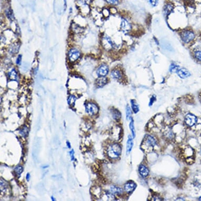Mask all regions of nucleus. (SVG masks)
I'll return each mask as SVG.
<instances>
[{"instance_id":"0eeeda50","label":"nucleus","mask_w":201,"mask_h":201,"mask_svg":"<svg viewBox=\"0 0 201 201\" xmlns=\"http://www.w3.org/2000/svg\"><path fill=\"white\" fill-rule=\"evenodd\" d=\"M177 74L180 78L183 79L191 76V73L185 68H180L178 71L177 72Z\"/></svg>"},{"instance_id":"4be33fe9","label":"nucleus","mask_w":201,"mask_h":201,"mask_svg":"<svg viewBox=\"0 0 201 201\" xmlns=\"http://www.w3.org/2000/svg\"><path fill=\"white\" fill-rule=\"evenodd\" d=\"M129 127H130V130L131 131L132 136H133V137L134 138L135 136V129H134V122H133V120L132 119H131V121H130Z\"/></svg>"},{"instance_id":"f3484780","label":"nucleus","mask_w":201,"mask_h":201,"mask_svg":"<svg viewBox=\"0 0 201 201\" xmlns=\"http://www.w3.org/2000/svg\"><path fill=\"white\" fill-rule=\"evenodd\" d=\"M180 69V66L174 63L171 64L170 66V71L171 73H177Z\"/></svg>"},{"instance_id":"cd10ccee","label":"nucleus","mask_w":201,"mask_h":201,"mask_svg":"<svg viewBox=\"0 0 201 201\" xmlns=\"http://www.w3.org/2000/svg\"><path fill=\"white\" fill-rule=\"evenodd\" d=\"M107 3L112 5H115L118 3L119 0H106Z\"/></svg>"},{"instance_id":"dca6fc26","label":"nucleus","mask_w":201,"mask_h":201,"mask_svg":"<svg viewBox=\"0 0 201 201\" xmlns=\"http://www.w3.org/2000/svg\"><path fill=\"white\" fill-rule=\"evenodd\" d=\"M7 188V183L3 179H1V192H4Z\"/></svg>"},{"instance_id":"423d86ee","label":"nucleus","mask_w":201,"mask_h":201,"mask_svg":"<svg viewBox=\"0 0 201 201\" xmlns=\"http://www.w3.org/2000/svg\"><path fill=\"white\" fill-rule=\"evenodd\" d=\"M109 69L108 66L106 64H102L98 68L96 71V74L98 77H104L105 76L109 73Z\"/></svg>"},{"instance_id":"5701e85b","label":"nucleus","mask_w":201,"mask_h":201,"mask_svg":"<svg viewBox=\"0 0 201 201\" xmlns=\"http://www.w3.org/2000/svg\"><path fill=\"white\" fill-rule=\"evenodd\" d=\"M113 117L114 119L117 120H119L121 117V114L120 113V112L119 111L115 110L113 112Z\"/></svg>"},{"instance_id":"2eb2a0df","label":"nucleus","mask_w":201,"mask_h":201,"mask_svg":"<svg viewBox=\"0 0 201 201\" xmlns=\"http://www.w3.org/2000/svg\"><path fill=\"white\" fill-rule=\"evenodd\" d=\"M9 76L11 80L16 81L17 80V73H16V71L15 69L13 68L9 72Z\"/></svg>"},{"instance_id":"9d476101","label":"nucleus","mask_w":201,"mask_h":201,"mask_svg":"<svg viewBox=\"0 0 201 201\" xmlns=\"http://www.w3.org/2000/svg\"><path fill=\"white\" fill-rule=\"evenodd\" d=\"M139 174L142 177L144 178H146L149 174V170L146 168L145 166L143 165H140L139 168Z\"/></svg>"},{"instance_id":"f704fd0d","label":"nucleus","mask_w":201,"mask_h":201,"mask_svg":"<svg viewBox=\"0 0 201 201\" xmlns=\"http://www.w3.org/2000/svg\"><path fill=\"white\" fill-rule=\"evenodd\" d=\"M66 145H67V146L68 147V148L70 149V148L71 147V143L69 142V141H67V142H66Z\"/></svg>"},{"instance_id":"f257e3e1","label":"nucleus","mask_w":201,"mask_h":201,"mask_svg":"<svg viewBox=\"0 0 201 201\" xmlns=\"http://www.w3.org/2000/svg\"><path fill=\"white\" fill-rule=\"evenodd\" d=\"M122 149L117 143H114L109 146L107 149V155L112 159H117L121 154Z\"/></svg>"},{"instance_id":"4468645a","label":"nucleus","mask_w":201,"mask_h":201,"mask_svg":"<svg viewBox=\"0 0 201 201\" xmlns=\"http://www.w3.org/2000/svg\"><path fill=\"white\" fill-rule=\"evenodd\" d=\"M111 76L112 78L117 80H120L122 78V73L120 70L114 69L111 73Z\"/></svg>"},{"instance_id":"f8f14e48","label":"nucleus","mask_w":201,"mask_h":201,"mask_svg":"<svg viewBox=\"0 0 201 201\" xmlns=\"http://www.w3.org/2000/svg\"><path fill=\"white\" fill-rule=\"evenodd\" d=\"M121 27L122 31L124 32H128L131 29V26L126 19H122L121 24Z\"/></svg>"},{"instance_id":"a878e982","label":"nucleus","mask_w":201,"mask_h":201,"mask_svg":"<svg viewBox=\"0 0 201 201\" xmlns=\"http://www.w3.org/2000/svg\"><path fill=\"white\" fill-rule=\"evenodd\" d=\"M195 58L198 60L201 61V51L198 50L195 51L194 53Z\"/></svg>"},{"instance_id":"7c9ffc66","label":"nucleus","mask_w":201,"mask_h":201,"mask_svg":"<svg viewBox=\"0 0 201 201\" xmlns=\"http://www.w3.org/2000/svg\"><path fill=\"white\" fill-rule=\"evenodd\" d=\"M7 16H8L9 18H10L11 19H12V18H14V16H13V13L11 12V11L10 10H9L7 11Z\"/></svg>"},{"instance_id":"aec40b11","label":"nucleus","mask_w":201,"mask_h":201,"mask_svg":"<svg viewBox=\"0 0 201 201\" xmlns=\"http://www.w3.org/2000/svg\"><path fill=\"white\" fill-rule=\"evenodd\" d=\"M14 171L16 173V175L18 176L19 178L20 176L21 175V174L23 172V168H22V166H17L16 167H15V168L14 169Z\"/></svg>"},{"instance_id":"ddd939ff","label":"nucleus","mask_w":201,"mask_h":201,"mask_svg":"<svg viewBox=\"0 0 201 201\" xmlns=\"http://www.w3.org/2000/svg\"><path fill=\"white\" fill-rule=\"evenodd\" d=\"M133 146V138L129 135L128 136V139L127 141V154H129L131 150L132 149Z\"/></svg>"},{"instance_id":"c9c22d12","label":"nucleus","mask_w":201,"mask_h":201,"mask_svg":"<svg viewBox=\"0 0 201 201\" xmlns=\"http://www.w3.org/2000/svg\"><path fill=\"white\" fill-rule=\"evenodd\" d=\"M64 3H65V4H64V8H65V10L66 7H67V5H66V0H64Z\"/></svg>"},{"instance_id":"412c9836","label":"nucleus","mask_w":201,"mask_h":201,"mask_svg":"<svg viewBox=\"0 0 201 201\" xmlns=\"http://www.w3.org/2000/svg\"><path fill=\"white\" fill-rule=\"evenodd\" d=\"M19 133L21 134V135L22 136L26 137V136L28 135V133H29V129L26 127H23L22 130H20Z\"/></svg>"},{"instance_id":"e433bc0d","label":"nucleus","mask_w":201,"mask_h":201,"mask_svg":"<svg viewBox=\"0 0 201 201\" xmlns=\"http://www.w3.org/2000/svg\"><path fill=\"white\" fill-rule=\"evenodd\" d=\"M51 198H52V201H55V198H53V196L51 197Z\"/></svg>"},{"instance_id":"9b49d317","label":"nucleus","mask_w":201,"mask_h":201,"mask_svg":"<svg viewBox=\"0 0 201 201\" xmlns=\"http://www.w3.org/2000/svg\"><path fill=\"white\" fill-rule=\"evenodd\" d=\"M107 83V79L104 77H99L96 81V86L98 88H100L103 87Z\"/></svg>"},{"instance_id":"1a4fd4ad","label":"nucleus","mask_w":201,"mask_h":201,"mask_svg":"<svg viewBox=\"0 0 201 201\" xmlns=\"http://www.w3.org/2000/svg\"><path fill=\"white\" fill-rule=\"evenodd\" d=\"M144 143H146V145L147 146L153 147L155 145L156 141L153 136L148 135H146L145 137Z\"/></svg>"},{"instance_id":"6ab92c4d","label":"nucleus","mask_w":201,"mask_h":201,"mask_svg":"<svg viewBox=\"0 0 201 201\" xmlns=\"http://www.w3.org/2000/svg\"><path fill=\"white\" fill-rule=\"evenodd\" d=\"M76 100V98L74 95H70L68 99V104L71 106L74 105L75 101Z\"/></svg>"},{"instance_id":"c756f323","label":"nucleus","mask_w":201,"mask_h":201,"mask_svg":"<svg viewBox=\"0 0 201 201\" xmlns=\"http://www.w3.org/2000/svg\"><path fill=\"white\" fill-rule=\"evenodd\" d=\"M149 2L152 6L155 7L158 4V0H149Z\"/></svg>"},{"instance_id":"f03ea898","label":"nucleus","mask_w":201,"mask_h":201,"mask_svg":"<svg viewBox=\"0 0 201 201\" xmlns=\"http://www.w3.org/2000/svg\"><path fill=\"white\" fill-rule=\"evenodd\" d=\"M181 37L184 42L188 43L194 39V33L191 31L186 30L181 33Z\"/></svg>"},{"instance_id":"72a5a7b5","label":"nucleus","mask_w":201,"mask_h":201,"mask_svg":"<svg viewBox=\"0 0 201 201\" xmlns=\"http://www.w3.org/2000/svg\"><path fill=\"white\" fill-rule=\"evenodd\" d=\"M30 178H31V175H30V174H29V173H27V174H26V180H27V181H29Z\"/></svg>"},{"instance_id":"39448f33","label":"nucleus","mask_w":201,"mask_h":201,"mask_svg":"<svg viewBox=\"0 0 201 201\" xmlns=\"http://www.w3.org/2000/svg\"><path fill=\"white\" fill-rule=\"evenodd\" d=\"M81 55L80 52L78 50L75 49H71L68 53V57L69 60L71 62H75L78 60Z\"/></svg>"},{"instance_id":"7ed1b4c3","label":"nucleus","mask_w":201,"mask_h":201,"mask_svg":"<svg viewBox=\"0 0 201 201\" xmlns=\"http://www.w3.org/2000/svg\"><path fill=\"white\" fill-rule=\"evenodd\" d=\"M85 110L86 113L90 115H96L98 112V107L93 103H88L85 105Z\"/></svg>"},{"instance_id":"4c0bfd02","label":"nucleus","mask_w":201,"mask_h":201,"mask_svg":"<svg viewBox=\"0 0 201 201\" xmlns=\"http://www.w3.org/2000/svg\"><path fill=\"white\" fill-rule=\"evenodd\" d=\"M199 200H200V201H201V197H200V198H199Z\"/></svg>"},{"instance_id":"2f4dec72","label":"nucleus","mask_w":201,"mask_h":201,"mask_svg":"<svg viewBox=\"0 0 201 201\" xmlns=\"http://www.w3.org/2000/svg\"><path fill=\"white\" fill-rule=\"evenodd\" d=\"M70 154L72 161H74V152L73 149H72L71 151L70 152Z\"/></svg>"},{"instance_id":"a211bd4d","label":"nucleus","mask_w":201,"mask_h":201,"mask_svg":"<svg viewBox=\"0 0 201 201\" xmlns=\"http://www.w3.org/2000/svg\"><path fill=\"white\" fill-rule=\"evenodd\" d=\"M131 104L134 112L135 114L137 113L139 111V105L137 104V103L134 100H131Z\"/></svg>"},{"instance_id":"bb28decb","label":"nucleus","mask_w":201,"mask_h":201,"mask_svg":"<svg viewBox=\"0 0 201 201\" xmlns=\"http://www.w3.org/2000/svg\"><path fill=\"white\" fill-rule=\"evenodd\" d=\"M19 49V46H17V45H15V46H13L11 47V49L10 51H11V52L13 53L14 52V53H17L18 52V50Z\"/></svg>"},{"instance_id":"20e7f679","label":"nucleus","mask_w":201,"mask_h":201,"mask_svg":"<svg viewBox=\"0 0 201 201\" xmlns=\"http://www.w3.org/2000/svg\"><path fill=\"white\" fill-rule=\"evenodd\" d=\"M185 122L188 127H193L198 121L197 117L192 114H188L185 117Z\"/></svg>"},{"instance_id":"473e14b6","label":"nucleus","mask_w":201,"mask_h":201,"mask_svg":"<svg viewBox=\"0 0 201 201\" xmlns=\"http://www.w3.org/2000/svg\"><path fill=\"white\" fill-rule=\"evenodd\" d=\"M155 100V95H153L152 97L150 99V102H149V105L151 106L152 105L153 103H154V102Z\"/></svg>"},{"instance_id":"393cba45","label":"nucleus","mask_w":201,"mask_h":201,"mask_svg":"<svg viewBox=\"0 0 201 201\" xmlns=\"http://www.w3.org/2000/svg\"><path fill=\"white\" fill-rule=\"evenodd\" d=\"M172 10H173V7H172V5L168 4L165 7L164 12H165V13L168 14V13H170L172 11Z\"/></svg>"},{"instance_id":"58836bf2","label":"nucleus","mask_w":201,"mask_h":201,"mask_svg":"<svg viewBox=\"0 0 201 201\" xmlns=\"http://www.w3.org/2000/svg\"><path fill=\"white\" fill-rule=\"evenodd\" d=\"M200 154H201V151H200Z\"/></svg>"},{"instance_id":"b1692460","label":"nucleus","mask_w":201,"mask_h":201,"mask_svg":"<svg viewBox=\"0 0 201 201\" xmlns=\"http://www.w3.org/2000/svg\"><path fill=\"white\" fill-rule=\"evenodd\" d=\"M126 115H127V120H129L131 119V108L130 106L129 105H127V107H126Z\"/></svg>"},{"instance_id":"c85d7f7f","label":"nucleus","mask_w":201,"mask_h":201,"mask_svg":"<svg viewBox=\"0 0 201 201\" xmlns=\"http://www.w3.org/2000/svg\"><path fill=\"white\" fill-rule=\"evenodd\" d=\"M22 61V55H19L16 60V63L17 65H20Z\"/></svg>"},{"instance_id":"6e6552de","label":"nucleus","mask_w":201,"mask_h":201,"mask_svg":"<svg viewBox=\"0 0 201 201\" xmlns=\"http://www.w3.org/2000/svg\"><path fill=\"white\" fill-rule=\"evenodd\" d=\"M136 188V184L134 182L132 181H129L127 182V183L124 185V190L127 192V193H131L132 192L134 191V190Z\"/></svg>"}]
</instances>
